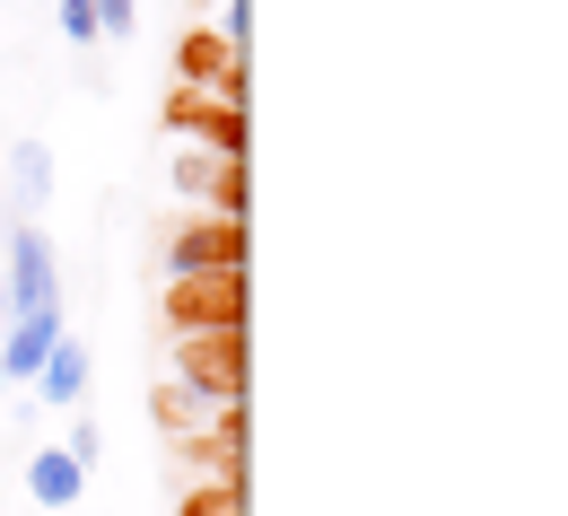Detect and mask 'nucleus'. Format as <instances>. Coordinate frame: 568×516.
<instances>
[{"instance_id": "13", "label": "nucleus", "mask_w": 568, "mask_h": 516, "mask_svg": "<svg viewBox=\"0 0 568 516\" xmlns=\"http://www.w3.org/2000/svg\"><path fill=\"white\" fill-rule=\"evenodd\" d=\"M175 516H245V508H236V473H219L211 490H193V499H184Z\"/></svg>"}, {"instance_id": "14", "label": "nucleus", "mask_w": 568, "mask_h": 516, "mask_svg": "<svg viewBox=\"0 0 568 516\" xmlns=\"http://www.w3.org/2000/svg\"><path fill=\"white\" fill-rule=\"evenodd\" d=\"M53 27H62V44H97V9L88 0H53Z\"/></svg>"}, {"instance_id": "16", "label": "nucleus", "mask_w": 568, "mask_h": 516, "mask_svg": "<svg viewBox=\"0 0 568 516\" xmlns=\"http://www.w3.org/2000/svg\"><path fill=\"white\" fill-rule=\"evenodd\" d=\"M0 403H9V376H0Z\"/></svg>"}, {"instance_id": "6", "label": "nucleus", "mask_w": 568, "mask_h": 516, "mask_svg": "<svg viewBox=\"0 0 568 516\" xmlns=\"http://www.w3.org/2000/svg\"><path fill=\"white\" fill-rule=\"evenodd\" d=\"M62 333H71L62 306H44V315H9V324H0V376H9V385H36V368L53 360Z\"/></svg>"}, {"instance_id": "8", "label": "nucleus", "mask_w": 568, "mask_h": 516, "mask_svg": "<svg viewBox=\"0 0 568 516\" xmlns=\"http://www.w3.org/2000/svg\"><path fill=\"white\" fill-rule=\"evenodd\" d=\"M88 376H97L88 342H79V333H62V342H53V360L36 368V394H44L53 412H79V403H88Z\"/></svg>"}, {"instance_id": "3", "label": "nucleus", "mask_w": 568, "mask_h": 516, "mask_svg": "<svg viewBox=\"0 0 568 516\" xmlns=\"http://www.w3.org/2000/svg\"><path fill=\"white\" fill-rule=\"evenodd\" d=\"M166 132L202 141L211 158H245V114H236V97H211V88H175L166 97Z\"/></svg>"}, {"instance_id": "10", "label": "nucleus", "mask_w": 568, "mask_h": 516, "mask_svg": "<svg viewBox=\"0 0 568 516\" xmlns=\"http://www.w3.org/2000/svg\"><path fill=\"white\" fill-rule=\"evenodd\" d=\"M9 202H18V227L53 202V149H44V141H18V149H9Z\"/></svg>"}, {"instance_id": "1", "label": "nucleus", "mask_w": 568, "mask_h": 516, "mask_svg": "<svg viewBox=\"0 0 568 516\" xmlns=\"http://www.w3.org/2000/svg\"><path fill=\"white\" fill-rule=\"evenodd\" d=\"M0 306H9V315H44V306H62V263H53V236H44L36 220L0 245Z\"/></svg>"}, {"instance_id": "15", "label": "nucleus", "mask_w": 568, "mask_h": 516, "mask_svg": "<svg viewBox=\"0 0 568 516\" xmlns=\"http://www.w3.org/2000/svg\"><path fill=\"white\" fill-rule=\"evenodd\" d=\"M62 455H71L79 473H97V455H105V429H97V421H79V429H71V446H62Z\"/></svg>"}, {"instance_id": "11", "label": "nucleus", "mask_w": 568, "mask_h": 516, "mask_svg": "<svg viewBox=\"0 0 568 516\" xmlns=\"http://www.w3.org/2000/svg\"><path fill=\"white\" fill-rule=\"evenodd\" d=\"M175 79L193 88V79H211V97H236V44L227 36H184V53H175Z\"/></svg>"}, {"instance_id": "5", "label": "nucleus", "mask_w": 568, "mask_h": 516, "mask_svg": "<svg viewBox=\"0 0 568 516\" xmlns=\"http://www.w3.org/2000/svg\"><path fill=\"white\" fill-rule=\"evenodd\" d=\"M175 193H184V202H211L219 220H236V211H245V158L175 149Z\"/></svg>"}, {"instance_id": "2", "label": "nucleus", "mask_w": 568, "mask_h": 516, "mask_svg": "<svg viewBox=\"0 0 568 516\" xmlns=\"http://www.w3.org/2000/svg\"><path fill=\"white\" fill-rule=\"evenodd\" d=\"M166 324H175V342H219V333H245V272H219V281H175V290H166Z\"/></svg>"}, {"instance_id": "12", "label": "nucleus", "mask_w": 568, "mask_h": 516, "mask_svg": "<svg viewBox=\"0 0 568 516\" xmlns=\"http://www.w3.org/2000/svg\"><path fill=\"white\" fill-rule=\"evenodd\" d=\"M97 9V44H132V27H141V0H88Z\"/></svg>"}, {"instance_id": "4", "label": "nucleus", "mask_w": 568, "mask_h": 516, "mask_svg": "<svg viewBox=\"0 0 568 516\" xmlns=\"http://www.w3.org/2000/svg\"><path fill=\"white\" fill-rule=\"evenodd\" d=\"M166 272H175V281H219V272H245V227H236V220L175 227V245H166Z\"/></svg>"}, {"instance_id": "9", "label": "nucleus", "mask_w": 568, "mask_h": 516, "mask_svg": "<svg viewBox=\"0 0 568 516\" xmlns=\"http://www.w3.org/2000/svg\"><path fill=\"white\" fill-rule=\"evenodd\" d=\"M18 482H27V499H36V508H53V516H62V508H79V490H88V473H79L62 446H36Z\"/></svg>"}, {"instance_id": "7", "label": "nucleus", "mask_w": 568, "mask_h": 516, "mask_svg": "<svg viewBox=\"0 0 568 516\" xmlns=\"http://www.w3.org/2000/svg\"><path fill=\"white\" fill-rule=\"evenodd\" d=\"M184 394H202L219 412H236V394H245V376H236V333H219V342H184Z\"/></svg>"}, {"instance_id": "17", "label": "nucleus", "mask_w": 568, "mask_h": 516, "mask_svg": "<svg viewBox=\"0 0 568 516\" xmlns=\"http://www.w3.org/2000/svg\"><path fill=\"white\" fill-rule=\"evenodd\" d=\"M0 324H9V306H0Z\"/></svg>"}]
</instances>
